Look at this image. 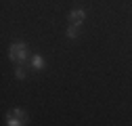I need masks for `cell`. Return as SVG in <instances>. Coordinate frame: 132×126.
Instances as JSON below:
<instances>
[{"label":"cell","instance_id":"6da1fadb","mask_svg":"<svg viewBox=\"0 0 132 126\" xmlns=\"http://www.w3.org/2000/svg\"><path fill=\"white\" fill-rule=\"evenodd\" d=\"M9 57L15 63H25L27 61V49H25V44L23 42H13L9 46Z\"/></svg>","mask_w":132,"mask_h":126},{"label":"cell","instance_id":"7a4b0ae2","mask_svg":"<svg viewBox=\"0 0 132 126\" xmlns=\"http://www.w3.org/2000/svg\"><path fill=\"white\" fill-rule=\"evenodd\" d=\"M84 17H86L84 9H73V11L69 13V23H73V25H82Z\"/></svg>","mask_w":132,"mask_h":126},{"label":"cell","instance_id":"3957f363","mask_svg":"<svg viewBox=\"0 0 132 126\" xmlns=\"http://www.w3.org/2000/svg\"><path fill=\"white\" fill-rule=\"evenodd\" d=\"M29 65L34 67V69H44V57L36 53L34 57H31V63H29Z\"/></svg>","mask_w":132,"mask_h":126},{"label":"cell","instance_id":"277c9868","mask_svg":"<svg viewBox=\"0 0 132 126\" xmlns=\"http://www.w3.org/2000/svg\"><path fill=\"white\" fill-rule=\"evenodd\" d=\"M6 122H9V126H25V122L27 120H23V118H15V116H6Z\"/></svg>","mask_w":132,"mask_h":126},{"label":"cell","instance_id":"5b68a950","mask_svg":"<svg viewBox=\"0 0 132 126\" xmlns=\"http://www.w3.org/2000/svg\"><path fill=\"white\" fill-rule=\"evenodd\" d=\"M67 38H78V34H80V25H73V23H69V27H67Z\"/></svg>","mask_w":132,"mask_h":126},{"label":"cell","instance_id":"8992f818","mask_svg":"<svg viewBox=\"0 0 132 126\" xmlns=\"http://www.w3.org/2000/svg\"><path fill=\"white\" fill-rule=\"evenodd\" d=\"M9 114H11V116H15V118H23V120H27V116H25V112H23L21 107H15V109H11Z\"/></svg>","mask_w":132,"mask_h":126},{"label":"cell","instance_id":"52a82bcc","mask_svg":"<svg viewBox=\"0 0 132 126\" xmlns=\"http://www.w3.org/2000/svg\"><path fill=\"white\" fill-rule=\"evenodd\" d=\"M15 76H17V78H19V80H23V78H25V69H23V67L19 65L17 69H15Z\"/></svg>","mask_w":132,"mask_h":126}]
</instances>
